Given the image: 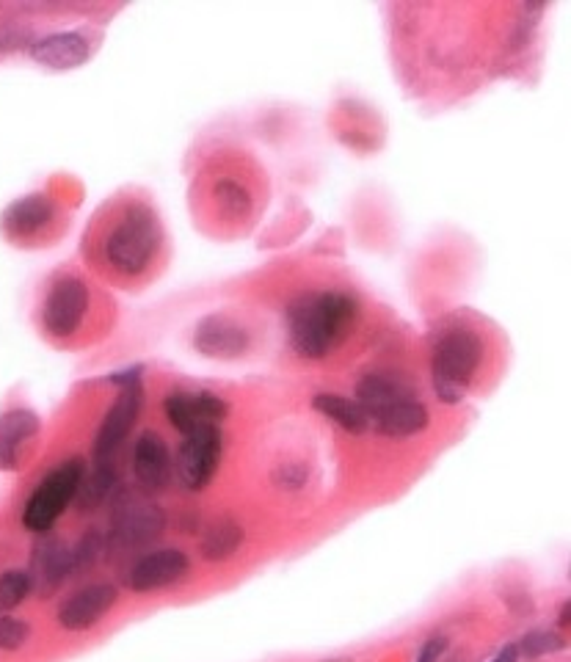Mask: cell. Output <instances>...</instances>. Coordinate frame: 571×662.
Returning <instances> with one entry per match:
<instances>
[{"label": "cell", "mask_w": 571, "mask_h": 662, "mask_svg": "<svg viewBox=\"0 0 571 662\" xmlns=\"http://www.w3.org/2000/svg\"><path fill=\"white\" fill-rule=\"evenodd\" d=\"M163 227L155 207L144 199H125L94 227V263L116 282H141L158 265Z\"/></svg>", "instance_id": "1"}, {"label": "cell", "mask_w": 571, "mask_h": 662, "mask_svg": "<svg viewBox=\"0 0 571 662\" xmlns=\"http://www.w3.org/2000/svg\"><path fill=\"white\" fill-rule=\"evenodd\" d=\"M359 320V301L343 290L304 293L287 307V334L296 354L323 359L351 337Z\"/></svg>", "instance_id": "2"}, {"label": "cell", "mask_w": 571, "mask_h": 662, "mask_svg": "<svg viewBox=\"0 0 571 662\" xmlns=\"http://www.w3.org/2000/svg\"><path fill=\"white\" fill-rule=\"evenodd\" d=\"M483 365V340L467 323H447L436 334L431 354V378L436 398L456 406L467 398L472 381Z\"/></svg>", "instance_id": "3"}, {"label": "cell", "mask_w": 571, "mask_h": 662, "mask_svg": "<svg viewBox=\"0 0 571 662\" xmlns=\"http://www.w3.org/2000/svg\"><path fill=\"white\" fill-rule=\"evenodd\" d=\"M83 475H86L83 458H69L61 467L53 469V472L36 486L34 494H31L28 503H25V530L39 533V536H45L47 530H53V525L61 519V514L67 511V505L75 500Z\"/></svg>", "instance_id": "4"}, {"label": "cell", "mask_w": 571, "mask_h": 662, "mask_svg": "<svg viewBox=\"0 0 571 662\" xmlns=\"http://www.w3.org/2000/svg\"><path fill=\"white\" fill-rule=\"evenodd\" d=\"M89 304L92 296L83 279L72 274L58 276L42 301V329L56 340H67L80 331L89 315Z\"/></svg>", "instance_id": "5"}, {"label": "cell", "mask_w": 571, "mask_h": 662, "mask_svg": "<svg viewBox=\"0 0 571 662\" xmlns=\"http://www.w3.org/2000/svg\"><path fill=\"white\" fill-rule=\"evenodd\" d=\"M221 428L218 425H199L191 434H183L177 458H174V475L188 491H202L216 478L218 461H221Z\"/></svg>", "instance_id": "6"}, {"label": "cell", "mask_w": 571, "mask_h": 662, "mask_svg": "<svg viewBox=\"0 0 571 662\" xmlns=\"http://www.w3.org/2000/svg\"><path fill=\"white\" fill-rule=\"evenodd\" d=\"M188 571H191V560H188L183 549L163 547L138 558L127 571L125 585L133 594H152V591H160V588H169V585L185 580Z\"/></svg>", "instance_id": "7"}, {"label": "cell", "mask_w": 571, "mask_h": 662, "mask_svg": "<svg viewBox=\"0 0 571 662\" xmlns=\"http://www.w3.org/2000/svg\"><path fill=\"white\" fill-rule=\"evenodd\" d=\"M141 403H144L141 381H133V384L122 387L116 403L103 417V425H100V431H97V439H94V464H111L114 453L122 447V442H125L127 434H130V428L136 423Z\"/></svg>", "instance_id": "8"}, {"label": "cell", "mask_w": 571, "mask_h": 662, "mask_svg": "<svg viewBox=\"0 0 571 662\" xmlns=\"http://www.w3.org/2000/svg\"><path fill=\"white\" fill-rule=\"evenodd\" d=\"M166 530V514L163 508L149 500H130L119 505L111 522V544L122 549L147 547Z\"/></svg>", "instance_id": "9"}, {"label": "cell", "mask_w": 571, "mask_h": 662, "mask_svg": "<svg viewBox=\"0 0 571 662\" xmlns=\"http://www.w3.org/2000/svg\"><path fill=\"white\" fill-rule=\"evenodd\" d=\"M163 411L169 417V423L180 431V434H191L199 425H218L227 417V400L218 398L207 389L199 392H169L163 400Z\"/></svg>", "instance_id": "10"}, {"label": "cell", "mask_w": 571, "mask_h": 662, "mask_svg": "<svg viewBox=\"0 0 571 662\" xmlns=\"http://www.w3.org/2000/svg\"><path fill=\"white\" fill-rule=\"evenodd\" d=\"M116 588L111 583H92L67 596L58 607V627L67 632H83L100 624L103 616L116 605Z\"/></svg>", "instance_id": "11"}, {"label": "cell", "mask_w": 571, "mask_h": 662, "mask_svg": "<svg viewBox=\"0 0 571 662\" xmlns=\"http://www.w3.org/2000/svg\"><path fill=\"white\" fill-rule=\"evenodd\" d=\"M194 348L210 359H235L249 348V331L229 315H207L196 323Z\"/></svg>", "instance_id": "12"}, {"label": "cell", "mask_w": 571, "mask_h": 662, "mask_svg": "<svg viewBox=\"0 0 571 662\" xmlns=\"http://www.w3.org/2000/svg\"><path fill=\"white\" fill-rule=\"evenodd\" d=\"M42 423L31 409H9L0 414V469L14 472L23 467L28 447H34Z\"/></svg>", "instance_id": "13"}, {"label": "cell", "mask_w": 571, "mask_h": 662, "mask_svg": "<svg viewBox=\"0 0 571 662\" xmlns=\"http://www.w3.org/2000/svg\"><path fill=\"white\" fill-rule=\"evenodd\" d=\"M94 53L89 34L83 31H58L36 39L31 45V58L47 69H78Z\"/></svg>", "instance_id": "14"}, {"label": "cell", "mask_w": 571, "mask_h": 662, "mask_svg": "<svg viewBox=\"0 0 571 662\" xmlns=\"http://www.w3.org/2000/svg\"><path fill=\"white\" fill-rule=\"evenodd\" d=\"M133 472L147 491H163L174 478V458L163 436L144 431L133 447Z\"/></svg>", "instance_id": "15"}, {"label": "cell", "mask_w": 571, "mask_h": 662, "mask_svg": "<svg viewBox=\"0 0 571 662\" xmlns=\"http://www.w3.org/2000/svg\"><path fill=\"white\" fill-rule=\"evenodd\" d=\"M431 423V414L420 400L414 398V392H406L403 398L392 400L389 406L370 417V425H376L378 434L389 436V439H409V436L420 434Z\"/></svg>", "instance_id": "16"}, {"label": "cell", "mask_w": 571, "mask_h": 662, "mask_svg": "<svg viewBox=\"0 0 571 662\" xmlns=\"http://www.w3.org/2000/svg\"><path fill=\"white\" fill-rule=\"evenodd\" d=\"M28 574L36 594H53L67 577H72V549L61 538H45L34 549V563Z\"/></svg>", "instance_id": "17"}, {"label": "cell", "mask_w": 571, "mask_h": 662, "mask_svg": "<svg viewBox=\"0 0 571 662\" xmlns=\"http://www.w3.org/2000/svg\"><path fill=\"white\" fill-rule=\"evenodd\" d=\"M56 218V205L45 194H31L25 199H17L9 210L3 213V229L14 240L39 238Z\"/></svg>", "instance_id": "18"}, {"label": "cell", "mask_w": 571, "mask_h": 662, "mask_svg": "<svg viewBox=\"0 0 571 662\" xmlns=\"http://www.w3.org/2000/svg\"><path fill=\"white\" fill-rule=\"evenodd\" d=\"M406 392H412V389L406 387L400 378L389 376V373H367V376L356 384V403L362 406L367 420H370L373 414H378L384 406H389L392 400L403 398Z\"/></svg>", "instance_id": "19"}, {"label": "cell", "mask_w": 571, "mask_h": 662, "mask_svg": "<svg viewBox=\"0 0 571 662\" xmlns=\"http://www.w3.org/2000/svg\"><path fill=\"white\" fill-rule=\"evenodd\" d=\"M312 406H315V411H320L326 420H332L334 425H340L345 434L359 436L370 428V420H367V414L362 411V406H359L356 400L345 398V395L320 392V395L312 398Z\"/></svg>", "instance_id": "20"}, {"label": "cell", "mask_w": 571, "mask_h": 662, "mask_svg": "<svg viewBox=\"0 0 571 662\" xmlns=\"http://www.w3.org/2000/svg\"><path fill=\"white\" fill-rule=\"evenodd\" d=\"M243 544V527L235 519H216L213 525L205 527L202 541H199V552L202 558L210 563H221L229 560Z\"/></svg>", "instance_id": "21"}, {"label": "cell", "mask_w": 571, "mask_h": 662, "mask_svg": "<svg viewBox=\"0 0 571 662\" xmlns=\"http://www.w3.org/2000/svg\"><path fill=\"white\" fill-rule=\"evenodd\" d=\"M114 469L108 467V464H97L94 467V472L86 478L83 475V480H80L78 486V505L80 511H94L97 505L103 503L105 497L111 494V489H114Z\"/></svg>", "instance_id": "22"}, {"label": "cell", "mask_w": 571, "mask_h": 662, "mask_svg": "<svg viewBox=\"0 0 571 662\" xmlns=\"http://www.w3.org/2000/svg\"><path fill=\"white\" fill-rule=\"evenodd\" d=\"M31 594H34V583L25 569H9L0 574V613L20 607Z\"/></svg>", "instance_id": "23"}, {"label": "cell", "mask_w": 571, "mask_h": 662, "mask_svg": "<svg viewBox=\"0 0 571 662\" xmlns=\"http://www.w3.org/2000/svg\"><path fill=\"white\" fill-rule=\"evenodd\" d=\"M213 196L218 199V205L224 213L229 216H243L249 210V191L246 185H240L238 180H218L216 188H213Z\"/></svg>", "instance_id": "24"}, {"label": "cell", "mask_w": 571, "mask_h": 662, "mask_svg": "<svg viewBox=\"0 0 571 662\" xmlns=\"http://www.w3.org/2000/svg\"><path fill=\"white\" fill-rule=\"evenodd\" d=\"M103 552H105V538L100 536L97 530L86 533V536L78 541V547L72 549V574L92 569L94 563L100 560Z\"/></svg>", "instance_id": "25"}, {"label": "cell", "mask_w": 571, "mask_h": 662, "mask_svg": "<svg viewBox=\"0 0 571 662\" xmlns=\"http://www.w3.org/2000/svg\"><path fill=\"white\" fill-rule=\"evenodd\" d=\"M28 640H31L28 621L0 613V651H20Z\"/></svg>", "instance_id": "26"}, {"label": "cell", "mask_w": 571, "mask_h": 662, "mask_svg": "<svg viewBox=\"0 0 571 662\" xmlns=\"http://www.w3.org/2000/svg\"><path fill=\"white\" fill-rule=\"evenodd\" d=\"M566 646V640L555 635V632H530L525 635V640L519 643V651L536 660V657H544V654H552V651H560Z\"/></svg>", "instance_id": "27"}, {"label": "cell", "mask_w": 571, "mask_h": 662, "mask_svg": "<svg viewBox=\"0 0 571 662\" xmlns=\"http://www.w3.org/2000/svg\"><path fill=\"white\" fill-rule=\"evenodd\" d=\"M445 649H447L445 638H431L428 643H425V649L420 651L417 662H439L442 660V654H445Z\"/></svg>", "instance_id": "28"}, {"label": "cell", "mask_w": 571, "mask_h": 662, "mask_svg": "<svg viewBox=\"0 0 571 662\" xmlns=\"http://www.w3.org/2000/svg\"><path fill=\"white\" fill-rule=\"evenodd\" d=\"M516 660H519V646L511 643V646H505V649L500 651L492 662H516Z\"/></svg>", "instance_id": "29"}, {"label": "cell", "mask_w": 571, "mask_h": 662, "mask_svg": "<svg viewBox=\"0 0 571 662\" xmlns=\"http://www.w3.org/2000/svg\"><path fill=\"white\" fill-rule=\"evenodd\" d=\"M569 624V605L563 607V613H560V627H566Z\"/></svg>", "instance_id": "30"}]
</instances>
